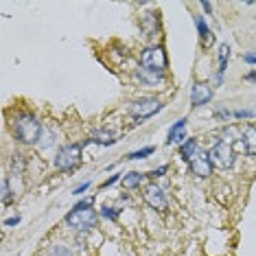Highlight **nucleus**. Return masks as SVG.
I'll return each mask as SVG.
<instances>
[{
  "instance_id": "17",
  "label": "nucleus",
  "mask_w": 256,
  "mask_h": 256,
  "mask_svg": "<svg viewBox=\"0 0 256 256\" xmlns=\"http://www.w3.org/2000/svg\"><path fill=\"white\" fill-rule=\"evenodd\" d=\"M197 151H199V149H197V140H195V138H188V140L182 145V149H180L182 158H184L186 162H191L193 158L197 156Z\"/></svg>"
},
{
  "instance_id": "4",
  "label": "nucleus",
  "mask_w": 256,
  "mask_h": 256,
  "mask_svg": "<svg viewBox=\"0 0 256 256\" xmlns=\"http://www.w3.org/2000/svg\"><path fill=\"white\" fill-rule=\"evenodd\" d=\"M81 165V145H68L64 147L57 158H55V167L59 169L61 173H73L75 169H79Z\"/></svg>"
},
{
  "instance_id": "5",
  "label": "nucleus",
  "mask_w": 256,
  "mask_h": 256,
  "mask_svg": "<svg viewBox=\"0 0 256 256\" xmlns=\"http://www.w3.org/2000/svg\"><path fill=\"white\" fill-rule=\"evenodd\" d=\"M208 156H211L213 167H219V169H230L234 162V149L226 140H219L217 145L208 151Z\"/></svg>"
},
{
  "instance_id": "23",
  "label": "nucleus",
  "mask_w": 256,
  "mask_h": 256,
  "mask_svg": "<svg viewBox=\"0 0 256 256\" xmlns=\"http://www.w3.org/2000/svg\"><path fill=\"white\" fill-rule=\"evenodd\" d=\"M234 116H237V119H250V116H254V114L250 110H239V112H234Z\"/></svg>"
},
{
  "instance_id": "26",
  "label": "nucleus",
  "mask_w": 256,
  "mask_h": 256,
  "mask_svg": "<svg viewBox=\"0 0 256 256\" xmlns=\"http://www.w3.org/2000/svg\"><path fill=\"white\" fill-rule=\"evenodd\" d=\"M53 256H70V252H68V250H64V248H55Z\"/></svg>"
},
{
  "instance_id": "2",
  "label": "nucleus",
  "mask_w": 256,
  "mask_h": 256,
  "mask_svg": "<svg viewBox=\"0 0 256 256\" xmlns=\"http://www.w3.org/2000/svg\"><path fill=\"white\" fill-rule=\"evenodd\" d=\"M66 223L75 230H88L92 226H96V213L92 208V202H81L75 206V211H70L66 214Z\"/></svg>"
},
{
  "instance_id": "18",
  "label": "nucleus",
  "mask_w": 256,
  "mask_h": 256,
  "mask_svg": "<svg viewBox=\"0 0 256 256\" xmlns=\"http://www.w3.org/2000/svg\"><path fill=\"white\" fill-rule=\"evenodd\" d=\"M92 142H99V145H114L116 138L110 131H94L92 134Z\"/></svg>"
},
{
  "instance_id": "12",
  "label": "nucleus",
  "mask_w": 256,
  "mask_h": 256,
  "mask_svg": "<svg viewBox=\"0 0 256 256\" xmlns=\"http://www.w3.org/2000/svg\"><path fill=\"white\" fill-rule=\"evenodd\" d=\"M142 29H145V35L149 40L156 38L158 31H160V27H158V15L156 13H147L145 20H142Z\"/></svg>"
},
{
  "instance_id": "29",
  "label": "nucleus",
  "mask_w": 256,
  "mask_h": 256,
  "mask_svg": "<svg viewBox=\"0 0 256 256\" xmlns=\"http://www.w3.org/2000/svg\"><path fill=\"white\" fill-rule=\"evenodd\" d=\"M202 7H204V11H208V13L213 11V4L211 2H202Z\"/></svg>"
},
{
  "instance_id": "21",
  "label": "nucleus",
  "mask_w": 256,
  "mask_h": 256,
  "mask_svg": "<svg viewBox=\"0 0 256 256\" xmlns=\"http://www.w3.org/2000/svg\"><path fill=\"white\" fill-rule=\"evenodd\" d=\"M167 169H169L167 165H162V167H158L156 171H151L149 175H151V177H160V175H165V173H167Z\"/></svg>"
},
{
  "instance_id": "13",
  "label": "nucleus",
  "mask_w": 256,
  "mask_h": 256,
  "mask_svg": "<svg viewBox=\"0 0 256 256\" xmlns=\"http://www.w3.org/2000/svg\"><path fill=\"white\" fill-rule=\"evenodd\" d=\"M228 57H230V46L223 44L219 48V70H217V84H221L223 73H226V66H228Z\"/></svg>"
},
{
  "instance_id": "24",
  "label": "nucleus",
  "mask_w": 256,
  "mask_h": 256,
  "mask_svg": "<svg viewBox=\"0 0 256 256\" xmlns=\"http://www.w3.org/2000/svg\"><path fill=\"white\" fill-rule=\"evenodd\" d=\"M2 202H9V182L2 180Z\"/></svg>"
},
{
  "instance_id": "9",
  "label": "nucleus",
  "mask_w": 256,
  "mask_h": 256,
  "mask_svg": "<svg viewBox=\"0 0 256 256\" xmlns=\"http://www.w3.org/2000/svg\"><path fill=\"white\" fill-rule=\"evenodd\" d=\"M211 99H213V90H211V85H208V84H202V81L193 84V90H191V105H193V107H202V105H206Z\"/></svg>"
},
{
  "instance_id": "19",
  "label": "nucleus",
  "mask_w": 256,
  "mask_h": 256,
  "mask_svg": "<svg viewBox=\"0 0 256 256\" xmlns=\"http://www.w3.org/2000/svg\"><path fill=\"white\" fill-rule=\"evenodd\" d=\"M153 153V147H145V149H138L134 153H129V160H145L147 156H151Z\"/></svg>"
},
{
  "instance_id": "22",
  "label": "nucleus",
  "mask_w": 256,
  "mask_h": 256,
  "mask_svg": "<svg viewBox=\"0 0 256 256\" xmlns=\"http://www.w3.org/2000/svg\"><path fill=\"white\" fill-rule=\"evenodd\" d=\"M88 188H90V182H85V184H79V186H77L73 193H75V195H84V193L88 191Z\"/></svg>"
},
{
  "instance_id": "10",
  "label": "nucleus",
  "mask_w": 256,
  "mask_h": 256,
  "mask_svg": "<svg viewBox=\"0 0 256 256\" xmlns=\"http://www.w3.org/2000/svg\"><path fill=\"white\" fill-rule=\"evenodd\" d=\"M241 138H243V147H245V151H248L250 156H256V127H254V125L243 127Z\"/></svg>"
},
{
  "instance_id": "16",
  "label": "nucleus",
  "mask_w": 256,
  "mask_h": 256,
  "mask_svg": "<svg viewBox=\"0 0 256 256\" xmlns=\"http://www.w3.org/2000/svg\"><path fill=\"white\" fill-rule=\"evenodd\" d=\"M195 22H197V31H199V38H202V42L204 44H213L214 42V35H213V31L208 29L206 20H204V18H195Z\"/></svg>"
},
{
  "instance_id": "8",
  "label": "nucleus",
  "mask_w": 256,
  "mask_h": 256,
  "mask_svg": "<svg viewBox=\"0 0 256 256\" xmlns=\"http://www.w3.org/2000/svg\"><path fill=\"white\" fill-rule=\"evenodd\" d=\"M188 167H191V171L199 177H208L213 173V162H211L208 151H197V156L188 162Z\"/></svg>"
},
{
  "instance_id": "15",
  "label": "nucleus",
  "mask_w": 256,
  "mask_h": 256,
  "mask_svg": "<svg viewBox=\"0 0 256 256\" xmlns=\"http://www.w3.org/2000/svg\"><path fill=\"white\" fill-rule=\"evenodd\" d=\"M138 79H140L145 85H156V84H162V79H165V77L158 75V73H151V70L140 68V70H138Z\"/></svg>"
},
{
  "instance_id": "27",
  "label": "nucleus",
  "mask_w": 256,
  "mask_h": 256,
  "mask_svg": "<svg viewBox=\"0 0 256 256\" xmlns=\"http://www.w3.org/2000/svg\"><path fill=\"white\" fill-rule=\"evenodd\" d=\"M15 223H20V217H11L4 221V226H15Z\"/></svg>"
},
{
  "instance_id": "3",
  "label": "nucleus",
  "mask_w": 256,
  "mask_h": 256,
  "mask_svg": "<svg viewBox=\"0 0 256 256\" xmlns=\"http://www.w3.org/2000/svg\"><path fill=\"white\" fill-rule=\"evenodd\" d=\"M140 66L145 70H151V73L162 75L167 68V55L162 46H151V48H145L140 55Z\"/></svg>"
},
{
  "instance_id": "6",
  "label": "nucleus",
  "mask_w": 256,
  "mask_h": 256,
  "mask_svg": "<svg viewBox=\"0 0 256 256\" xmlns=\"http://www.w3.org/2000/svg\"><path fill=\"white\" fill-rule=\"evenodd\" d=\"M162 107H165V103H160L158 99H138L131 103V116L134 119H138V123L149 119V116H153L156 112H160Z\"/></svg>"
},
{
  "instance_id": "20",
  "label": "nucleus",
  "mask_w": 256,
  "mask_h": 256,
  "mask_svg": "<svg viewBox=\"0 0 256 256\" xmlns=\"http://www.w3.org/2000/svg\"><path fill=\"white\" fill-rule=\"evenodd\" d=\"M101 214H103L105 219H116V217H119V213L112 211V206H103V211H101Z\"/></svg>"
},
{
  "instance_id": "14",
  "label": "nucleus",
  "mask_w": 256,
  "mask_h": 256,
  "mask_svg": "<svg viewBox=\"0 0 256 256\" xmlns=\"http://www.w3.org/2000/svg\"><path fill=\"white\" fill-rule=\"evenodd\" d=\"M142 180H145V175H142V173L131 171V173H127V175L123 177V186H125L127 191H134V188H138L142 184Z\"/></svg>"
},
{
  "instance_id": "7",
  "label": "nucleus",
  "mask_w": 256,
  "mask_h": 256,
  "mask_svg": "<svg viewBox=\"0 0 256 256\" xmlns=\"http://www.w3.org/2000/svg\"><path fill=\"white\" fill-rule=\"evenodd\" d=\"M142 197H145V202L149 204L151 208H156V211H165V208H167V195H165V191H162L160 186H156V184L145 186Z\"/></svg>"
},
{
  "instance_id": "11",
  "label": "nucleus",
  "mask_w": 256,
  "mask_h": 256,
  "mask_svg": "<svg viewBox=\"0 0 256 256\" xmlns=\"http://www.w3.org/2000/svg\"><path fill=\"white\" fill-rule=\"evenodd\" d=\"M184 127H186V119H180L175 123V125L169 129V138H167V142L169 145H173V142H186V134H184Z\"/></svg>"
},
{
  "instance_id": "1",
  "label": "nucleus",
  "mask_w": 256,
  "mask_h": 256,
  "mask_svg": "<svg viewBox=\"0 0 256 256\" xmlns=\"http://www.w3.org/2000/svg\"><path fill=\"white\" fill-rule=\"evenodd\" d=\"M13 134L24 145H33V142H40L42 125H40V121L33 114H20L13 121Z\"/></svg>"
},
{
  "instance_id": "28",
  "label": "nucleus",
  "mask_w": 256,
  "mask_h": 256,
  "mask_svg": "<svg viewBox=\"0 0 256 256\" xmlns=\"http://www.w3.org/2000/svg\"><path fill=\"white\" fill-rule=\"evenodd\" d=\"M116 180H119V175H112V177H110V180H107V182L103 184V186H105V188H107V186H112V184H114Z\"/></svg>"
},
{
  "instance_id": "25",
  "label": "nucleus",
  "mask_w": 256,
  "mask_h": 256,
  "mask_svg": "<svg viewBox=\"0 0 256 256\" xmlns=\"http://www.w3.org/2000/svg\"><path fill=\"white\" fill-rule=\"evenodd\" d=\"M243 61H248V64H256V53H245Z\"/></svg>"
}]
</instances>
